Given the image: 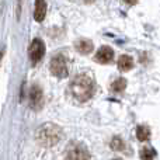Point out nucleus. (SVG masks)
<instances>
[{"mask_svg": "<svg viewBox=\"0 0 160 160\" xmlns=\"http://www.w3.org/2000/svg\"><path fill=\"white\" fill-rule=\"evenodd\" d=\"M94 91V82L86 73L78 75L75 79L70 82V94L73 98L80 102H84L91 98Z\"/></svg>", "mask_w": 160, "mask_h": 160, "instance_id": "1", "label": "nucleus"}, {"mask_svg": "<svg viewBox=\"0 0 160 160\" xmlns=\"http://www.w3.org/2000/svg\"><path fill=\"white\" fill-rule=\"evenodd\" d=\"M62 129L55 124H44L38 128L37 131V141L42 146H53L61 141Z\"/></svg>", "mask_w": 160, "mask_h": 160, "instance_id": "2", "label": "nucleus"}, {"mask_svg": "<svg viewBox=\"0 0 160 160\" xmlns=\"http://www.w3.org/2000/svg\"><path fill=\"white\" fill-rule=\"evenodd\" d=\"M51 73L56 78H65L69 73V65H68V59L63 55H55L51 59V65H49Z\"/></svg>", "mask_w": 160, "mask_h": 160, "instance_id": "3", "label": "nucleus"}, {"mask_svg": "<svg viewBox=\"0 0 160 160\" xmlns=\"http://www.w3.org/2000/svg\"><path fill=\"white\" fill-rule=\"evenodd\" d=\"M66 152H68L66 160H88L90 159L87 149L83 145H79V143H73Z\"/></svg>", "mask_w": 160, "mask_h": 160, "instance_id": "4", "label": "nucleus"}, {"mask_svg": "<svg viewBox=\"0 0 160 160\" xmlns=\"http://www.w3.org/2000/svg\"><path fill=\"white\" fill-rule=\"evenodd\" d=\"M44 53H45L44 42L39 38H35L30 45V58H31V61H32V63H37V62L41 61Z\"/></svg>", "mask_w": 160, "mask_h": 160, "instance_id": "5", "label": "nucleus"}, {"mask_svg": "<svg viewBox=\"0 0 160 160\" xmlns=\"http://www.w3.org/2000/svg\"><path fill=\"white\" fill-rule=\"evenodd\" d=\"M114 58V51L110 47H101L96 53V61L98 63H108Z\"/></svg>", "mask_w": 160, "mask_h": 160, "instance_id": "6", "label": "nucleus"}, {"mask_svg": "<svg viewBox=\"0 0 160 160\" xmlns=\"http://www.w3.org/2000/svg\"><path fill=\"white\" fill-rule=\"evenodd\" d=\"M47 14V2L45 0H37L35 2V10H34V18L37 21H42Z\"/></svg>", "mask_w": 160, "mask_h": 160, "instance_id": "7", "label": "nucleus"}, {"mask_svg": "<svg viewBox=\"0 0 160 160\" xmlns=\"http://www.w3.org/2000/svg\"><path fill=\"white\" fill-rule=\"evenodd\" d=\"M133 66V59L131 58L129 55H121L118 59V69L122 70V72H127V70H131Z\"/></svg>", "mask_w": 160, "mask_h": 160, "instance_id": "8", "label": "nucleus"}, {"mask_svg": "<svg viewBox=\"0 0 160 160\" xmlns=\"http://www.w3.org/2000/svg\"><path fill=\"white\" fill-rule=\"evenodd\" d=\"M75 47L80 53L86 55V53H88V52L93 51V42L88 41V39H79V41L75 44Z\"/></svg>", "mask_w": 160, "mask_h": 160, "instance_id": "9", "label": "nucleus"}, {"mask_svg": "<svg viewBox=\"0 0 160 160\" xmlns=\"http://www.w3.org/2000/svg\"><path fill=\"white\" fill-rule=\"evenodd\" d=\"M30 98H31V105L37 107L41 104L42 101V91L38 86H32L31 87V93H30Z\"/></svg>", "mask_w": 160, "mask_h": 160, "instance_id": "10", "label": "nucleus"}, {"mask_svg": "<svg viewBox=\"0 0 160 160\" xmlns=\"http://www.w3.org/2000/svg\"><path fill=\"white\" fill-rule=\"evenodd\" d=\"M136 138H138L141 142L149 141V138H150V129L148 127H145V125H139V127L136 128Z\"/></svg>", "mask_w": 160, "mask_h": 160, "instance_id": "11", "label": "nucleus"}, {"mask_svg": "<svg viewBox=\"0 0 160 160\" xmlns=\"http://www.w3.org/2000/svg\"><path fill=\"white\" fill-rule=\"evenodd\" d=\"M139 155H141L142 160H153L156 158V150L152 149V148H143Z\"/></svg>", "mask_w": 160, "mask_h": 160, "instance_id": "12", "label": "nucleus"}, {"mask_svg": "<svg viewBox=\"0 0 160 160\" xmlns=\"http://www.w3.org/2000/svg\"><path fill=\"white\" fill-rule=\"evenodd\" d=\"M125 87H127V80H125L124 78H119V79H117V80H114V82H112L111 90L119 93V91H122Z\"/></svg>", "mask_w": 160, "mask_h": 160, "instance_id": "13", "label": "nucleus"}, {"mask_svg": "<svg viewBox=\"0 0 160 160\" xmlns=\"http://www.w3.org/2000/svg\"><path fill=\"white\" fill-rule=\"evenodd\" d=\"M111 148H112L114 150H122L124 149V142H122L118 136H115V138L111 141Z\"/></svg>", "mask_w": 160, "mask_h": 160, "instance_id": "14", "label": "nucleus"}, {"mask_svg": "<svg viewBox=\"0 0 160 160\" xmlns=\"http://www.w3.org/2000/svg\"><path fill=\"white\" fill-rule=\"evenodd\" d=\"M125 3H127V4H129V6H132V4H135L136 2H138V0H124Z\"/></svg>", "mask_w": 160, "mask_h": 160, "instance_id": "15", "label": "nucleus"}, {"mask_svg": "<svg viewBox=\"0 0 160 160\" xmlns=\"http://www.w3.org/2000/svg\"><path fill=\"white\" fill-rule=\"evenodd\" d=\"M114 160H119V159H114Z\"/></svg>", "mask_w": 160, "mask_h": 160, "instance_id": "16", "label": "nucleus"}]
</instances>
